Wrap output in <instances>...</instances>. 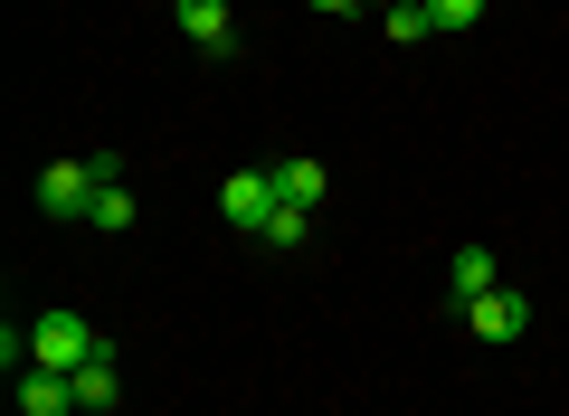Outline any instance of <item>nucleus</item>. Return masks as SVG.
I'll return each instance as SVG.
<instances>
[{"label":"nucleus","mask_w":569,"mask_h":416,"mask_svg":"<svg viewBox=\"0 0 569 416\" xmlns=\"http://www.w3.org/2000/svg\"><path fill=\"white\" fill-rule=\"evenodd\" d=\"M96 341H104L96 322L58 303V313H39V322H29V369H67V378H77L86 359H96Z\"/></svg>","instance_id":"nucleus-1"},{"label":"nucleus","mask_w":569,"mask_h":416,"mask_svg":"<svg viewBox=\"0 0 569 416\" xmlns=\"http://www.w3.org/2000/svg\"><path fill=\"white\" fill-rule=\"evenodd\" d=\"M284 209V190H276V171H228L219 180V219L238 227V237H266V219Z\"/></svg>","instance_id":"nucleus-2"},{"label":"nucleus","mask_w":569,"mask_h":416,"mask_svg":"<svg viewBox=\"0 0 569 416\" xmlns=\"http://www.w3.org/2000/svg\"><path fill=\"white\" fill-rule=\"evenodd\" d=\"M96 190H104L96 161H48L39 171V209L48 219H96Z\"/></svg>","instance_id":"nucleus-3"},{"label":"nucleus","mask_w":569,"mask_h":416,"mask_svg":"<svg viewBox=\"0 0 569 416\" xmlns=\"http://www.w3.org/2000/svg\"><path fill=\"white\" fill-rule=\"evenodd\" d=\"M466 332H475V341H522V332H531V303L512 294V284H493V294L466 303Z\"/></svg>","instance_id":"nucleus-4"},{"label":"nucleus","mask_w":569,"mask_h":416,"mask_svg":"<svg viewBox=\"0 0 569 416\" xmlns=\"http://www.w3.org/2000/svg\"><path fill=\"white\" fill-rule=\"evenodd\" d=\"M171 20H181L190 48H209V58H238V20H228V0H171Z\"/></svg>","instance_id":"nucleus-5"},{"label":"nucleus","mask_w":569,"mask_h":416,"mask_svg":"<svg viewBox=\"0 0 569 416\" xmlns=\"http://www.w3.org/2000/svg\"><path fill=\"white\" fill-rule=\"evenodd\" d=\"M77 407H86V416H114V407H123V369H114V341H96V359L77 369Z\"/></svg>","instance_id":"nucleus-6"},{"label":"nucleus","mask_w":569,"mask_h":416,"mask_svg":"<svg viewBox=\"0 0 569 416\" xmlns=\"http://www.w3.org/2000/svg\"><path fill=\"white\" fill-rule=\"evenodd\" d=\"M20 416H77V378L67 369H20Z\"/></svg>","instance_id":"nucleus-7"},{"label":"nucleus","mask_w":569,"mask_h":416,"mask_svg":"<svg viewBox=\"0 0 569 416\" xmlns=\"http://www.w3.org/2000/svg\"><path fill=\"white\" fill-rule=\"evenodd\" d=\"M447 284H456V313H466L475 294H493V284H503V275H493V246H456V265H447Z\"/></svg>","instance_id":"nucleus-8"},{"label":"nucleus","mask_w":569,"mask_h":416,"mask_svg":"<svg viewBox=\"0 0 569 416\" xmlns=\"http://www.w3.org/2000/svg\"><path fill=\"white\" fill-rule=\"evenodd\" d=\"M276 190H284V209H323V161H276Z\"/></svg>","instance_id":"nucleus-9"},{"label":"nucleus","mask_w":569,"mask_h":416,"mask_svg":"<svg viewBox=\"0 0 569 416\" xmlns=\"http://www.w3.org/2000/svg\"><path fill=\"white\" fill-rule=\"evenodd\" d=\"M380 29H389V39H399V48L437 39V20H427V0H389V10H380Z\"/></svg>","instance_id":"nucleus-10"},{"label":"nucleus","mask_w":569,"mask_h":416,"mask_svg":"<svg viewBox=\"0 0 569 416\" xmlns=\"http://www.w3.org/2000/svg\"><path fill=\"white\" fill-rule=\"evenodd\" d=\"M133 219H142V209H133V190H123V180H114V190H96V227H104V237H123Z\"/></svg>","instance_id":"nucleus-11"},{"label":"nucleus","mask_w":569,"mask_h":416,"mask_svg":"<svg viewBox=\"0 0 569 416\" xmlns=\"http://www.w3.org/2000/svg\"><path fill=\"white\" fill-rule=\"evenodd\" d=\"M305 227H313V209H276L266 219V246H305Z\"/></svg>","instance_id":"nucleus-12"},{"label":"nucleus","mask_w":569,"mask_h":416,"mask_svg":"<svg viewBox=\"0 0 569 416\" xmlns=\"http://www.w3.org/2000/svg\"><path fill=\"white\" fill-rule=\"evenodd\" d=\"M427 20H437V29H475V20H485V0H427Z\"/></svg>","instance_id":"nucleus-13"},{"label":"nucleus","mask_w":569,"mask_h":416,"mask_svg":"<svg viewBox=\"0 0 569 416\" xmlns=\"http://www.w3.org/2000/svg\"><path fill=\"white\" fill-rule=\"evenodd\" d=\"M305 10H361V0H305Z\"/></svg>","instance_id":"nucleus-14"},{"label":"nucleus","mask_w":569,"mask_h":416,"mask_svg":"<svg viewBox=\"0 0 569 416\" xmlns=\"http://www.w3.org/2000/svg\"><path fill=\"white\" fill-rule=\"evenodd\" d=\"M361 10H389V0H361Z\"/></svg>","instance_id":"nucleus-15"}]
</instances>
